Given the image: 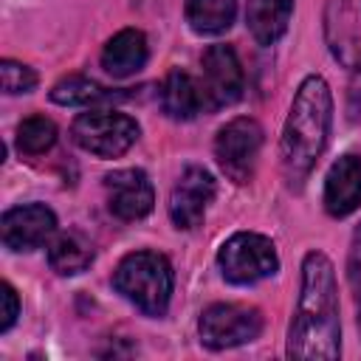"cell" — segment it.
<instances>
[{
    "instance_id": "obj_2",
    "label": "cell",
    "mask_w": 361,
    "mask_h": 361,
    "mask_svg": "<svg viewBox=\"0 0 361 361\" xmlns=\"http://www.w3.org/2000/svg\"><path fill=\"white\" fill-rule=\"evenodd\" d=\"M333 127V93L324 76L307 73L288 107L279 138V164L290 189H302L319 164Z\"/></svg>"
},
{
    "instance_id": "obj_6",
    "label": "cell",
    "mask_w": 361,
    "mask_h": 361,
    "mask_svg": "<svg viewBox=\"0 0 361 361\" xmlns=\"http://www.w3.org/2000/svg\"><path fill=\"white\" fill-rule=\"evenodd\" d=\"M200 344L209 350H231L259 338L262 316L257 307L237 305V302H217L209 305L197 319Z\"/></svg>"
},
{
    "instance_id": "obj_16",
    "label": "cell",
    "mask_w": 361,
    "mask_h": 361,
    "mask_svg": "<svg viewBox=\"0 0 361 361\" xmlns=\"http://www.w3.org/2000/svg\"><path fill=\"white\" fill-rule=\"evenodd\" d=\"M237 0H186V23L200 37H217L231 28Z\"/></svg>"
},
{
    "instance_id": "obj_4",
    "label": "cell",
    "mask_w": 361,
    "mask_h": 361,
    "mask_svg": "<svg viewBox=\"0 0 361 361\" xmlns=\"http://www.w3.org/2000/svg\"><path fill=\"white\" fill-rule=\"evenodd\" d=\"M217 265L226 282L254 285L279 271V254H276V245L265 234L237 231L220 245Z\"/></svg>"
},
{
    "instance_id": "obj_5",
    "label": "cell",
    "mask_w": 361,
    "mask_h": 361,
    "mask_svg": "<svg viewBox=\"0 0 361 361\" xmlns=\"http://www.w3.org/2000/svg\"><path fill=\"white\" fill-rule=\"evenodd\" d=\"M138 121L118 110H87L71 124V138L76 147L96 158H118L138 141Z\"/></svg>"
},
{
    "instance_id": "obj_9",
    "label": "cell",
    "mask_w": 361,
    "mask_h": 361,
    "mask_svg": "<svg viewBox=\"0 0 361 361\" xmlns=\"http://www.w3.org/2000/svg\"><path fill=\"white\" fill-rule=\"evenodd\" d=\"M56 231V214L45 203H23L3 212L0 240L8 251H34Z\"/></svg>"
},
{
    "instance_id": "obj_1",
    "label": "cell",
    "mask_w": 361,
    "mask_h": 361,
    "mask_svg": "<svg viewBox=\"0 0 361 361\" xmlns=\"http://www.w3.org/2000/svg\"><path fill=\"white\" fill-rule=\"evenodd\" d=\"M288 358L333 361L341 353L338 285L333 262L324 251H307L302 259V282L288 327Z\"/></svg>"
},
{
    "instance_id": "obj_15",
    "label": "cell",
    "mask_w": 361,
    "mask_h": 361,
    "mask_svg": "<svg viewBox=\"0 0 361 361\" xmlns=\"http://www.w3.org/2000/svg\"><path fill=\"white\" fill-rule=\"evenodd\" d=\"M293 0H248L245 25L259 45H274L290 23Z\"/></svg>"
},
{
    "instance_id": "obj_23",
    "label": "cell",
    "mask_w": 361,
    "mask_h": 361,
    "mask_svg": "<svg viewBox=\"0 0 361 361\" xmlns=\"http://www.w3.org/2000/svg\"><path fill=\"white\" fill-rule=\"evenodd\" d=\"M347 118L358 121L361 118V56L353 65L350 82H347Z\"/></svg>"
},
{
    "instance_id": "obj_3",
    "label": "cell",
    "mask_w": 361,
    "mask_h": 361,
    "mask_svg": "<svg viewBox=\"0 0 361 361\" xmlns=\"http://www.w3.org/2000/svg\"><path fill=\"white\" fill-rule=\"evenodd\" d=\"M113 288L147 316H164L172 299L175 274L164 254L133 251L113 271Z\"/></svg>"
},
{
    "instance_id": "obj_18",
    "label": "cell",
    "mask_w": 361,
    "mask_h": 361,
    "mask_svg": "<svg viewBox=\"0 0 361 361\" xmlns=\"http://www.w3.org/2000/svg\"><path fill=\"white\" fill-rule=\"evenodd\" d=\"M118 96L121 93H113L87 76H65L51 87V102H56L62 107H90V104L113 102Z\"/></svg>"
},
{
    "instance_id": "obj_7",
    "label": "cell",
    "mask_w": 361,
    "mask_h": 361,
    "mask_svg": "<svg viewBox=\"0 0 361 361\" xmlns=\"http://www.w3.org/2000/svg\"><path fill=\"white\" fill-rule=\"evenodd\" d=\"M259 149H262V127L257 118L240 116L217 130L214 158L226 172V178L234 183H248L254 178Z\"/></svg>"
},
{
    "instance_id": "obj_17",
    "label": "cell",
    "mask_w": 361,
    "mask_h": 361,
    "mask_svg": "<svg viewBox=\"0 0 361 361\" xmlns=\"http://www.w3.org/2000/svg\"><path fill=\"white\" fill-rule=\"evenodd\" d=\"M93 262V245L79 231H65L48 245V265L59 276H76Z\"/></svg>"
},
{
    "instance_id": "obj_13",
    "label": "cell",
    "mask_w": 361,
    "mask_h": 361,
    "mask_svg": "<svg viewBox=\"0 0 361 361\" xmlns=\"http://www.w3.org/2000/svg\"><path fill=\"white\" fill-rule=\"evenodd\" d=\"M147 56H149L147 37L138 28H121L107 39L102 51V68L113 79H127L147 65Z\"/></svg>"
},
{
    "instance_id": "obj_12",
    "label": "cell",
    "mask_w": 361,
    "mask_h": 361,
    "mask_svg": "<svg viewBox=\"0 0 361 361\" xmlns=\"http://www.w3.org/2000/svg\"><path fill=\"white\" fill-rule=\"evenodd\" d=\"M361 206V155L347 152L333 161L324 178V209L330 217H347Z\"/></svg>"
},
{
    "instance_id": "obj_22",
    "label": "cell",
    "mask_w": 361,
    "mask_h": 361,
    "mask_svg": "<svg viewBox=\"0 0 361 361\" xmlns=\"http://www.w3.org/2000/svg\"><path fill=\"white\" fill-rule=\"evenodd\" d=\"M17 316H20V296L8 282H3L0 285V333H8Z\"/></svg>"
},
{
    "instance_id": "obj_14",
    "label": "cell",
    "mask_w": 361,
    "mask_h": 361,
    "mask_svg": "<svg viewBox=\"0 0 361 361\" xmlns=\"http://www.w3.org/2000/svg\"><path fill=\"white\" fill-rule=\"evenodd\" d=\"M161 107L169 118L189 121L197 113H203L209 107V102H206V93H203L200 82H195L180 68H172L161 82Z\"/></svg>"
},
{
    "instance_id": "obj_21",
    "label": "cell",
    "mask_w": 361,
    "mask_h": 361,
    "mask_svg": "<svg viewBox=\"0 0 361 361\" xmlns=\"http://www.w3.org/2000/svg\"><path fill=\"white\" fill-rule=\"evenodd\" d=\"M347 279H350L355 319H358V330H361V223L353 228V240H350V251H347Z\"/></svg>"
},
{
    "instance_id": "obj_8",
    "label": "cell",
    "mask_w": 361,
    "mask_h": 361,
    "mask_svg": "<svg viewBox=\"0 0 361 361\" xmlns=\"http://www.w3.org/2000/svg\"><path fill=\"white\" fill-rule=\"evenodd\" d=\"M200 87L206 93L209 107H228L234 104L245 90L243 65L237 59V51L226 42H214L200 56Z\"/></svg>"
},
{
    "instance_id": "obj_20",
    "label": "cell",
    "mask_w": 361,
    "mask_h": 361,
    "mask_svg": "<svg viewBox=\"0 0 361 361\" xmlns=\"http://www.w3.org/2000/svg\"><path fill=\"white\" fill-rule=\"evenodd\" d=\"M0 85H3V93H8V96L31 93L37 87V73H34V68H28L17 59H3L0 62Z\"/></svg>"
},
{
    "instance_id": "obj_19",
    "label": "cell",
    "mask_w": 361,
    "mask_h": 361,
    "mask_svg": "<svg viewBox=\"0 0 361 361\" xmlns=\"http://www.w3.org/2000/svg\"><path fill=\"white\" fill-rule=\"evenodd\" d=\"M56 144V124L45 116H28L17 124V149L23 155H42Z\"/></svg>"
},
{
    "instance_id": "obj_10",
    "label": "cell",
    "mask_w": 361,
    "mask_h": 361,
    "mask_svg": "<svg viewBox=\"0 0 361 361\" xmlns=\"http://www.w3.org/2000/svg\"><path fill=\"white\" fill-rule=\"evenodd\" d=\"M107 206L118 220H141L155 206V189L144 169H113L104 175Z\"/></svg>"
},
{
    "instance_id": "obj_11",
    "label": "cell",
    "mask_w": 361,
    "mask_h": 361,
    "mask_svg": "<svg viewBox=\"0 0 361 361\" xmlns=\"http://www.w3.org/2000/svg\"><path fill=\"white\" fill-rule=\"evenodd\" d=\"M214 200V178L203 166H186L169 195V217L175 228H197Z\"/></svg>"
}]
</instances>
